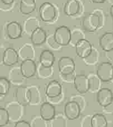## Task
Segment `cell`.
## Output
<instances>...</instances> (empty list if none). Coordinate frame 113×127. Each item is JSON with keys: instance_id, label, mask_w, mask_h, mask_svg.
<instances>
[{"instance_id": "cell-1", "label": "cell", "mask_w": 113, "mask_h": 127, "mask_svg": "<svg viewBox=\"0 0 113 127\" xmlns=\"http://www.w3.org/2000/svg\"><path fill=\"white\" fill-rule=\"evenodd\" d=\"M103 18L99 12H93L88 14L82 21L83 28L89 32H94L102 25Z\"/></svg>"}, {"instance_id": "cell-2", "label": "cell", "mask_w": 113, "mask_h": 127, "mask_svg": "<svg viewBox=\"0 0 113 127\" xmlns=\"http://www.w3.org/2000/svg\"><path fill=\"white\" fill-rule=\"evenodd\" d=\"M54 40L61 47L70 45L71 40V31L67 26H61L57 27L53 34Z\"/></svg>"}, {"instance_id": "cell-3", "label": "cell", "mask_w": 113, "mask_h": 127, "mask_svg": "<svg viewBox=\"0 0 113 127\" xmlns=\"http://www.w3.org/2000/svg\"><path fill=\"white\" fill-rule=\"evenodd\" d=\"M56 9L53 4L45 2L39 7L40 17L45 22H51L56 17Z\"/></svg>"}, {"instance_id": "cell-4", "label": "cell", "mask_w": 113, "mask_h": 127, "mask_svg": "<svg viewBox=\"0 0 113 127\" xmlns=\"http://www.w3.org/2000/svg\"><path fill=\"white\" fill-rule=\"evenodd\" d=\"M58 68L61 75H72L75 70V62L71 57H62L58 60Z\"/></svg>"}, {"instance_id": "cell-5", "label": "cell", "mask_w": 113, "mask_h": 127, "mask_svg": "<svg viewBox=\"0 0 113 127\" xmlns=\"http://www.w3.org/2000/svg\"><path fill=\"white\" fill-rule=\"evenodd\" d=\"M96 74L102 82L111 81L113 77V65L110 62H102L98 66Z\"/></svg>"}, {"instance_id": "cell-6", "label": "cell", "mask_w": 113, "mask_h": 127, "mask_svg": "<svg viewBox=\"0 0 113 127\" xmlns=\"http://www.w3.org/2000/svg\"><path fill=\"white\" fill-rule=\"evenodd\" d=\"M18 52L14 48L8 47L2 52L1 62L4 66H12L17 64L19 60Z\"/></svg>"}, {"instance_id": "cell-7", "label": "cell", "mask_w": 113, "mask_h": 127, "mask_svg": "<svg viewBox=\"0 0 113 127\" xmlns=\"http://www.w3.org/2000/svg\"><path fill=\"white\" fill-rule=\"evenodd\" d=\"M6 109L8 111L10 117V121L14 122L21 120L23 115V105L17 101L7 103Z\"/></svg>"}, {"instance_id": "cell-8", "label": "cell", "mask_w": 113, "mask_h": 127, "mask_svg": "<svg viewBox=\"0 0 113 127\" xmlns=\"http://www.w3.org/2000/svg\"><path fill=\"white\" fill-rule=\"evenodd\" d=\"M96 101L100 106L106 108L113 104V93L107 88H101L96 93Z\"/></svg>"}, {"instance_id": "cell-9", "label": "cell", "mask_w": 113, "mask_h": 127, "mask_svg": "<svg viewBox=\"0 0 113 127\" xmlns=\"http://www.w3.org/2000/svg\"><path fill=\"white\" fill-rule=\"evenodd\" d=\"M63 88L58 81H51L45 88V95L48 99L53 100L62 96Z\"/></svg>"}, {"instance_id": "cell-10", "label": "cell", "mask_w": 113, "mask_h": 127, "mask_svg": "<svg viewBox=\"0 0 113 127\" xmlns=\"http://www.w3.org/2000/svg\"><path fill=\"white\" fill-rule=\"evenodd\" d=\"M82 109L79 104L75 102L70 100L64 105V115L67 119L74 120L80 117Z\"/></svg>"}, {"instance_id": "cell-11", "label": "cell", "mask_w": 113, "mask_h": 127, "mask_svg": "<svg viewBox=\"0 0 113 127\" xmlns=\"http://www.w3.org/2000/svg\"><path fill=\"white\" fill-rule=\"evenodd\" d=\"M76 55L82 60L87 58L92 52L93 47L92 44L88 40H82L75 46Z\"/></svg>"}, {"instance_id": "cell-12", "label": "cell", "mask_w": 113, "mask_h": 127, "mask_svg": "<svg viewBox=\"0 0 113 127\" xmlns=\"http://www.w3.org/2000/svg\"><path fill=\"white\" fill-rule=\"evenodd\" d=\"M73 83L75 90L79 94H85L90 91L89 78L85 74H80L75 75Z\"/></svg>"}, {"instance_id": "cell-13", "label": "cell", "mask_w": 113, "mask_h": 127, "mask_svg": "<svg viewBox=\"0 0 113 127\" xmlns=\"http://www.w3.org/2000/svg\"><path fill=\"white\" fill-rule=\"evenodd\" d=\"M19 67L25 78L29 79L37 74V65L34 60H27L22 61Z\"/></svg>"}, {"instance_id": "cell-14", "label": "cell", "mask_w": 113, "mask_h": 127, "mask_svg": "<svg viewBox=\"0 0 113 127\" xmlns=\"http://www.w3.org/2000/svg\"><path fill=\"white\" fill-rule=\"evenodd\" d=\"M14 97L16 99V101L23 106L30 105V95L29 88L22 86H18L14 92Z\"/></svg>"}, {"instance_id": "cell-15", "label": "cell", "mask_w": 113, "mask_h": 127, "mask_svg": "<svg viewBox=\"0 0 113 127\" xmlns=\"http://www.w3.org/2000/svg\"><path fill=\"white\" fill-rule=\"evenodd\" d=\"M6 30L7 36L11 39L21 38L23 32V27L17 21H12L7 24Z\"/></svg>"}, {"instance_id": "cell-16", "label": "cell", "mask_w": 113, "mask_h": 127, "mask_svg": "<svg viewBox=\"0 0 113 127\" xmlns=\"http://www.w3.org/2000/svg\"><path fill=\"white\" fill-rule=\"evenodd\" d=\"M55 107L51 103L45 102L42 103L40 108V116L46 121H51L55 117Z\"/></svg>"}, {"instance_id": "cell-17", "label": "cell", "mask_w": 113, "mask_h": 127, "mask_svg": "<svg viewBox=\"0 0 113 127\" xmlns=\"http://www.w3.org/2000/svg\"><path fill=\"white\" fill-rule=\"evenodd\" d=\"M81 5L78 0H68L63 7L64 13L69 17L77 16L80 12Z\"/></svg>"}, {"instance_id": "cell-18", "label": "cell", "mask_w": 113, "mask_h": 127, "mask_svg": "<svg viewBox=\"0 0 113 127\" xmlns=\"http://www.w3.org/2000/svg\"><path fill=\"white\" fill-rule=\"evenodd\" d=\"M18 52L20 59L22 61L32 60H34L35 57V51L33 46L29 43H24L19 48Z\"/></svg>"}, {"instance_id": "cell-19", "label": "cell", "mask_w": 113, "mask_h": 127, "mask_svg": "<svg viewBox=\"0 0 113 127\" xmlns=\"http://www.w3.org/2000/svg\"><path fill=\"white\" fill-rule=\"evenodd\" d=\"M55 62V56L49 50H44L41 52L39 57V63L46 68H52Z\"/></svg>"}, {"instance_id": "cell-20", "label": "cell", "mask_w": 113, "mask_h": 127, "mask_svg": "<svg viewBox=\"0 0 113 127\" xmlns=\"http://www.w3.org/2000/svg\"><path fill=\"white\" fill-rule=\"evenodd\" d=\"M99 45L103 50L105 52H111L113 50V33L106 32L100 37Z\"/></svg>"}, {"instance_id": "cell-21", "label": "cell", "mask_w": 113, "mask_h": 127, "mask_svg": "<svg viewBox=\"0 0 113 127\" xmlns=\"http://www.w3.org/2000/svg\"><path fill=\"white\" fill-rule=\"evenodd\" d=\"M8 79L11 84L21 86L23 83L25 78L21 72L20 67H14L11 68L9 72Z\"/></svg>"}, {"instance_id": "cell-22", "label": "cell", "mask_w": 113, "mask_h": 127, "mask_svg": "<svg viewBox=\"0 0 113 127\" xmlns=\"http://www.w3.org/2000/svg\"><path fill=\"white\" fill-rule=\"evenodd\" d=\"M47 34L43 29L39 27L36 29L30 35L31 42L34 45H41L46 41Z\"/></svg>"}, {"instance_id": "cell-23", "label": "cell", "mask_w": 113, "mask_h": 127, "mask_svg": "<svg viewBox=\"0 0 113 127\" xmlns=\"http://www.w3.org/2000/svg\"><path fill=\"white\" fill-rule=\"evenodd\" d=\"M23 32L27 35H31L32 33L39 28L40 22L38 19L35 17H31L27 18L23 23Z\"/></svg>"}, {"instance_id": "cell-24", "label": "cell", "mask_w": 113, "mask_h": 127, "mask_svg": "<svg viewBox=\"0 0 113 127\" xmlns=\"http://www.w3.org/2000/svg\"><path fill=\"white\" fill-rule=\"evenodd\" d=\"M37 7L35 0H21L19 11L23 15H30L35 10Z\"/></svg>"}, {"instance_id": "cell-25", "label": "cell", "mask_w": 113, "mask_h": 127, "mask_svg": "<svg viewBox=\"0 0 113 127\" xmlns=\"http://www.w3.org/2000/svg\"><path fill=\"white\" fill-rule=\"evenodd\" d=\"M30 95V105H37L41 102V94L39 88L36 86H30L28 87Z\"/></svg>"}, {"instance_id": "cell-26", "label": "cell", "mask_w": 113, "mask_h": 127, "mask_svg": "<svg viewBox=\"0 0 113 127\" xmlns=\"http://www.w3.org/2000/svg\"><path fill=\"white\" fill-rule=\"evenodd\" d=\"M54 74V69L52 68H46L43 66L39 63L37 65V74L38 78L41 79H49Z\"/></svg>"}, {"instance_id": "cell-27", "label": "cell", "mask_w": 113, "mask_h": 127, "mask_svg": "<svg viewBox=\"0 0 113 127\" xmlns=\"http://www.w3.org/2000/svg\"><path fill=\"white\" fill-rule=\"evenodd\" d=\"M89 83H90V91L91 93H96L99 91L101 88V81L96 74H90L89 76Z\"/></svg>"}, {"instance_id": "cell-28", "label": "cell", "mask_w": 113, "mask_h": 127, "mask_svg": "<svg viewBox=\"0 0 113 127\" xmlns=\"http://www.w3.org/2000/svg\"><path fill=\"white\" fill-rule=\"evenodd\" d=\"M91 127H108L106 117L101 114H95L91 117Z\"/></svg>"}, {"instance_id": "cell-29", "label": "cell", "mask_w": 113, "mask_h": 127, "mask_svg": "<svg viewBox=\"0 0 113 127\" xmlns=\"http://www.w3.org/2000/svg\"><path fill=\"white\" fill-rule=\"evenodd\" d=\"M85 38V35L82 31L79 29H74L71 31V40L70 45L75 47V45L82 40Z\"/></svg>"}, {"instance_id": "cell-30", "label": "cell", "mask_w": 113, "mask_h": 127, "mask_svg": "<svg viewBox=\"0 0 113 127\" xmlns=\"http://www.w3.org/2000/svg\"><path fill=\"white\" fill-rule=\"evenodd\" d=\"M67 118L61 114L56 115L51 120V127H67Z\"/></svg>"}, {"instance_id": "cell-31", "label": "cell", "mask_w": 113, "mask_h": 127, "mask_svg": "<svg viewBox=\"0 0 113 127\" xmlns=\"http://www.w3.org/2000/svg\"><path fill=\"white\" fill-rule=\"evenodd\" d=\"M11 83L9 79L5 77L0 78V95H5L9 92Z\"/></svg>"}, {"instance_id": "cell-32", "label": "cell", "mask_w": 113, "mask_h": 127, "mask_svg": "<svg viewBox=\"0 0 113 127\" xmlns=\"http://www.w3.org/2000/svg\"><path fill=\"white\" fill-rule=\"evenodd\" d=\"M98 52L96 50V48H93L91 54L87 58H85L83 60L84 61V62L87 64H89V65H95L98 62Z\"/></svg>"}, {"instance_id": "cell-33", "label": "cell", "mask_w": 113, "mask_h": 127, "mask_svg": "<svg viewBox=\"0 0 113 127\" xmlns=\"http://www.w3.org/2000/svg\"><path fill=\"white\" fill-rule=\"evenodd\" d=\"M10 122V117L8 111L6 108L0 109V127H3L7 125Z\"/></svg>"}, {"instance_id": "cell-34", "label": "cell", "mask_w": 113, "mask_h": 127, "mask_svg": "<svg viewBox=\"0 0 113 127\" xmlns=\"http://www.w3.org/2000/svg\"><path fill=\"white\" fill-rule=\"evenodd\" d=\"M31 127H48L47 121L42 119L40 116L32 117L30 123Z\"/></svg>"}, {"instance_id": "cell-35", "label": "cell", "mask_w": 113, "mask_h": 127, "mask_svg": "<svg viewBox=\"0 0 113 127\" xmlns=\"http://www.w3.org/2000/svg\"><path fill=\"white\" fill-rule=\"evenodd\" d=\"M72 101L75 102L79 105V106L81 108L82 110H84L85 107V100L83 97L80 95H73L71 98V100Z\"/></svg>"}, {"instance_id": "cell-36", "label": "cell", "mask_w": 113, "mask_h": 127, "mask_svg": "<svg viewBox=\"0 0 113 127\" xmlns=\"http://www.w3.org/2000/svg\"><path fill=\"white\" fill-rule=\"evenodd\" d=\"M91 115H86L81 120V127H91Z\"/></svg>"}, {"instance_id": "cell-37", "label": "cell", "mask_w": 113, "mask_h": 127, "mask_svg": "<svg viewBox=\"0 0 113 127\" xmlns=\"http://www.w3.org/2000/svg\"><path fill=\"white\" fill-rule=\"evenodd\" d=\"M14 127H31L30 124L25 120H20L15 124Z\"/></svg>"}, {"instance_id": "cell-38", "label": "cell", "mask_w": 113, "mask_h": 127, "mask_svg": "<svg viewBox=\"0 0 113 127\" xmlns=\"http://www.w3.org/2000/svg\"><path fill=\"white\" fill-rule=\"evenodd\" d=\"M1 2L4 5H11L15 1V0H1Z\"/></svg>"}, {"instance_id": "cell-39", "label": "cell", "mask_w": 113, "mask_h": 127, "mask_svg": "<svg viewBox=\"0 0 113 127\" xmlns=\"http://www.w3.org/2000/svg\"><path fill=\"white\" fill-rule=\"evenodd\" d=\"M106 0H91V1L93 3L96 4H101V3H104L105 2Z\"/></svg>"}, {"instance_id": "cell-40", "label": "cell", "mask_w": 113, "mask_h": 127, "mask_svg": "<svg viewBox=\"0 0 113 127\" xmlns=\"http://www.w3.org/2000/svg\"><path fill=\"white\" fill-rule=\"evenodd\" d=\"M110 14H111V18L113 21V4H112V6L110 7Z\"/></svg>"}, {"instance_id": "cell-41", "label": "cell", "mask_w": 113, "mask_h": 127, "mask_svg": "<svg viewBox=\"0 0 113 127\" xmlns=\"http://www.w3.org/2000/svg\"><path fill=\"white\" fill-rule=\"evenodd\" d=\"M111 81H112L113 83V79H112V80H111Z\"/></svg>"}]
</instances>
